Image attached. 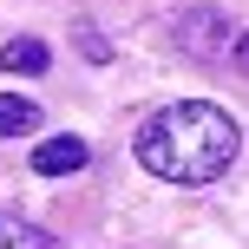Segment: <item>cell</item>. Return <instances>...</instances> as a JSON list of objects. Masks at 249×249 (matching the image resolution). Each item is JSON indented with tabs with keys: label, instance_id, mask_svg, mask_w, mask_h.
Instances as JSON below:
<instances>
[{
	"label": "cell",
	"instance_id": "cell-8",
	"mask_svg": "<svg viewBox=\"0 0 249 249\" xmlns=\"http://www.w3.org/2000/svg\"><path fill=\"white\" fill-rule=\"evenodd\" d=\"M230 59H236L243 72H249V33H236V46H230Z\"/></svg>",
	"mask_w": 249,
	"mask_h": 249
},
{
	"label": "cell",
	"instance_id": "cell-7",
	"mask_svg": "<svg viewBox=\"0 0 249 249\" xmlns=\"http://www.w3.org/2000/svg\"><path fill=\"white\" fill-rule=\"evenodd\" d=\"M79 53H86V59H112V46H105V33H92V26H79Z\"/></svg>",
	"mask_w": 249,
	"mask_h": 249
},
{
	"label": "cell",
	"instance_id": "cell-4",
	"mask_svg": "<svg viewBox=\"0 0 249 249\" xmlns=\"http://www.w3.org/2000/svg\"><path fill=\"white\" fill-rule=\"evenodd\" d=\"M53 66V53H46V39H33V33H20V39H7L0 46V72H13V79H26V72H46Z\"/></svg>",
	"mask_w": 249,
	"mask_h": 249
},
{
	"label": "cell",
	"instance_id": "cell-6",
	"mask_svg": "<svg viewBox=\"0 0 249 249\" xmlns=\"http://www.w3.org/2000/svg\"><path fill=\"white\" fill-rule=\"evenodd\" d=\"M39 124V105L20 99V92H0V138H26Z\"/></svg>",
	"mask_w": 249,
	"mask_h": 249
},
{
	"label": "cell",
	"instance_id": "cell-1",
	"mask_svg": "<svg viewBox=\"0 0 249 249\" xmlns=\"http://www.w3.org/2000/svg\"><path fill=\"white\" fill-rule=\"evenodd\" d=\"M236 118L210 99H177L138 124V164L164 184H216L236 164Z\"/></svg>",
	"mask_w": 249,
	"mask_h": 249
},
{
	"label": "cell",
	"instance_id": "cell-2",
	"mask_svg": "<svg viewBox=\"0 0 249 249\" xmlns=\"http://www.w3.org/2000/svg\"><path fill=\"white\" fill-rule=\"evenodd\" d=\"M171 39L190 53V59H216V53L236 46V33H230V13H223V7H184V13H177V26H171Z\"/></svg>",
	"mask_w": 249,
	"mask_h": 249
},
{
	"label": "cell",
	"instance_id": "cell-3",
	"mask_svg": "<svg viewBox=\"0 0 249 249\" xmlns=\"http://www.w3.org/2000/svg\"><path fill=\"white\" fill-rule=\"evenodd\" d=\"M86 138H46V144H33V171L39 177H72V171H86Z\"/></svg>",
	"mask_w": 249,
	"mask_h": 249
},
{
	"label": "cell",
	"instance_id": "cell-5",
	"mask_svg": "<svg viewBox=\"0 0 249 249\" xmlns=\"http://www.w3.org/2000/svg\"><path fill=\"white\" fill-rule=\"evenodd\" d=\"M0 249H66L53 230H33L26 216H0Z\"/></svg>",
	"mask_w": 249,
	"mask_h": 249
}]
</instances>
